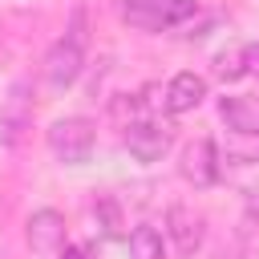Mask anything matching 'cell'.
<instances>
[{"mask_svg": "<svg viewBox=\"0 0 259 259\" xmlns=\"http://www.w3.org/2000/svg\"><path fill=\"white\" fill-rule=\"evenodd\" d=\"M61 259H85V255H81L77 247H65V251H61Z\"/></svg>", "mask_w": 259, "mask_h": 259, "instance_id": "cell-14", "label": "cell"}, {"mask_svg": "<svg viewBox=\"0 0 259 259\" xmlns=\"http://www.w3.org/2000/svg\"><path fill=\"white\" fill-rule=\"evenodd\" d=\"M117 12L138 32H170L198 12V0H121Z\"/></svg>", "mask_w": 259, "mask_h": 259, "instance_id": "cell-2", "label": "cell"}, {"mask_svg": "<svg viewBox=\"0 0 259 259\" xmlns=\"http://www.w3.org/2000/svg\"><path fill=\"white\" fill-rule=\"evenodd\" d=\"M202 97H206V77H198V73H178V77H170V85L162 89L166 113H190V109L202 105Z\"/></svg>", "mask_w": 259, "mask_h": 259, "instance_id": "cell-8", "label": "cell"}, {"mask_svg": "<svg viewBox=\"0 0 259 259\" xmlns=\"http://www.w3.org/2000/svg\"><path fill=\"white\" fill-rule=\"evenodd\" d=\"M121 142H125V150H130L138 162H158V158H166V150L174 146V134H170V125L158 121V117H138V121L125 125Z\"/></svg>", "mask_w": 259, "mask_h": 259, "instance_id": "cell-4", "label": "cell"}, {"mask_svg": "<svg viewBox=\"0 0 259 259\" xmlns=\"http://www.w3.org/2000/svg\"><path fill=\"white\" fill-rule=\"evenodd\" d=\"M24 239L32 247V255L49 259V255H61L65 251V219L57 210H32L28 214V227H24Z\"/></svg>", "mask_w": 259, "mask_h": 259, "instance_id": "cell-5", "label": "cell"}, {"mask_svg": "<svg viewBox=\"0 0 259 259\" xmlns=\"http://www.w3.org/2000/svg\"><path fill=\"white\" fill-rule=\"evenodd\" d=\"M28 117H32V109H28V89H24V85H12V93H8V101H4V109H0L4 142H20V134L28 130Z\"/></svg>", "mask_w": 259, "mask_h": 259, "instance_id": "cell-10", "label": "cell"}, {"mask_svg": "<svg viewBox=\"0 0 259 259\" xmlns=\"http://www.w3.org/2000/svg\"><path fill=\"white\" fill-rule=\"evenodd\" d=\"M219 117L239 138H259V97H223Z\"/></svg>", "mask_w": 259, "mask_h": 259, "instance_id": "cell-9", "label": "cell"}, {"mask_svg": "<svg viewBox=\"0 0 259 259\" xmlns=\"http://www.w3.org/2000/svg\"><path fill=\"white\" fill-rule=\"evenodd\" d=\"M178 174L190 182V186H214L219 182V150L210 138H198L182 150V162H178Z\"/></svg>", "mask_w": 259, "mask_h": 259, "instance_id": "cell-6", "label": "cell"}, {"mask_svg": "<svg viewBox=\"0 0 259 259\" xmlns=\"http://www.w3.org/2000/svg\"><path fill=\"white\" fill-rule=\"evenodd\" d=\"M247 214H251V219H255V223H259V198H255V202H251V206H247Z\"/></svg>", "mask_w": 259, "mask_h": 259, "instance_id": "cell-15", "label": "cell"}, {"mask_svg": "<svg viewBox=\"0 0 259 259\" xmlns=\"http://www.w3.org/2000/svg\"><path fill=\"white\" fill-rule=\"evenodd\" d=\"M93 219H97V227H101L105 239H117V235H121V210H117V202H113L109 194H101V198L93 202Z\"/></svg>", "mask_w": 259, "mask_h": 259, "instance_id": "cell-13", "label": "cell"}, {"mask_svg": "<svg viewBox=\"0 0 259 259\" xmlns=\"http://www.w3.org/2000/svg\"><path fill=\"white\" fill-rule=\"evenodd\" d=\"M45 142H49V150H53L57 162L81 166V162H89V154L97 146V125L89 117H61V121L49 125V138Z\"/></svg>", "mask_w": 259, "mask_h": 259, "instance_id": "cell-3", "label": "cell"}, {"mask_svg": "<svg viewBox=\"0 0 259 259\" xmlns=\"http://www.w3.org/2000/svg\"><path fill=\"white\" fill-rule=\"evenodd\" d=\"M166 235L174 243L178 255H194L202 247V235H206V223L202 214H194L190 206H170L166 210Z\"/></svg>", "mask_w": 259, "mask_h": 259, "instance_id": "cell-7", "label": "cell"}, {"mask_svg": "<svg viewBox=\"0 0 259 259\" xmlns=\"http://www.w3.org/2000/svg\"><path fill=\"white\" fill-rule=\"evenodd\" d=\"M125 247H130V259H162V255H166L162 231H154L150 223L134 227V231H130V239H125Z\"/></svg>", "mask_w": 259, "mask_h": 259, "instance_id": "cell-11", "label": "cell"}, {"mask_svg": "<svg viewBox=\"0 0 259 259\" xmlns=\"http://www.w3.org/2000/svg\"><path fill=\"white\" fill-rule=\"evenodd\" d=\"M81 69H85V12L77 8L69 32H65V36L49 49V57H45V85H49L53 93H61V89H69V85L81 77Z\"/></svg>", "mask_w": 259, "mask_h": 259, "instance_id": "cell-1", "label": "cell"}, {"mask_svg": "<svg viewBox=\"0 0 259 259\" xmlns=\"http://www.w3.org/2000/svg\"><path fill=\"white\" fill-rule=\"evenodd\" d=\"M214 73H219L223 81H239V77H247V73H251V69H247V45H235V49L219 53V57H214Z\"/></svg>", "mask_w": 259, "mask_h": 259, "instance_id": "cell-12", "label": "cell"}]
</instances>
